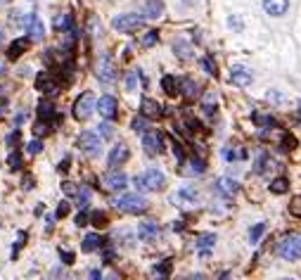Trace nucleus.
<instances>
[{"instance_id":"obj_28","label":"nucleus","mask_w":301,"mask_h":280,"mask_svg":"<svg viewBox=\"0 0 301 280\" xmlns=\"http://www.w3.org/2000/svg\"><path fill=\"white\" fill-rule=\"evenodd\" d=\"M26 45H29V43H26V38H17V40H15V43L10 45V50H7V57H10V59H17V57L21 55L24 50H26Z\"/></svg>"},{"instance_id":"obj_27","label":"nucleus","mask_w":301,"mask_h":280,"mask_svg":"<svg viewBox=\"0 0 301 280\" xmlns=\"http://www.w3.org/2000/svg\"><path fill=\"white\" fill-rule=\"evenodd\" d=\"M161 88H164V93L169 95V97H176L180 91H178V83H176V78L173 76H164L161 78Z\"/></svg>"},{"instance_id":"obj_48","label":"nucleus","mask_w":301,"mask_h":280,"mask_svg":"<svg viewBox=\"0 0 301 280\" xmlns=\"http://www.w3.org/2000/svg\"><path fill=\"white\" fill-rule=\"evenodd\" d=\"M157 40H159V34H157V31H150L147 36L142 38V43H145L147 48H152V45H157Z\"/></svg>"},{"instance_id":"obj_31","label":"nucleus","mask_w":301,"mask_h":280,"mask_svg":"<svg viewBox=\"0 0 301 280\" xmlns=\"http://www.w3.org/2000/svg\"><path fill=\"white\" fill-rule=\"evenodd\" d=\"M263 230H266V224H256L254 228H251V233H249V243L256 244L259 240H261V235H263Z\"/></svg>"},{"instance_id":"obj_50","label":"nucleus","mask_w":301,"mask_h":280,"mask_svg":"<svg viewBox=\"0 0 301 280\" xmlns=\"http://www.w3.org/2000/svg\"><path fill=\"white\" fill-rule=\"evenodd\" d=\"M40 149H43V143H40V140H31V143L26 145V152H29V154H38Z\"/></svg>"},{"instance_id":"obj_10","label":"nucleus","mask_w":301,"mask_h":280,"mask_svg":"<svg viewBox=\"0 0 301 280\" xmlns=\"http://www.w3.org/2000/svg\"><path fill=\"white\" fill-rule=\"evenodd\" d=\"M36 88L45 95L57 93V91H59V81H57V76H53V74H38L36 76Z\"/></svg>"},{"instance_id":"obj_32","label":"nucleus","mask_w":301,"mask_h":280,"mask_svg":"<svg viewBox=\"0 0 301 280\" xmlns=\"http://www.w3.org/2000/svg\"><path fill=\"white\" fill-rule=\"evenodd\" d=\"M55 29H57V31L71 29V15H59V17L55 19Z\"/></svg>"},{"instance_id":"obj_46","label":"nucleus","mask_w":301,"mask_h":280,"mask_svg":"<svg viewBox=\"0 0 301 280\" xmlns=\"http://www.w3.org/2000/svg\"><path fill=\"white\" fill-rule=\"evenodd\" d=\"M266 164H268V154H266V152H261V154L256 157V167H254V171H256V173H261Z\"/></svg>"},{"instance_id":"obj_29","label":"nucleus","mask_w":301,"mask_h":280,"mask_svg":"<svg viewBox=\"0 0 301 280\" xmlns=\"http://www.w3.org/2000/svg\"><path fill=\"white\" fill-rule=\"evenodd\" d=\"M287 190H289V181H287L284 176H278L275 181H270V192H273V195H282Z\"/></svg>"},{"instance_id":"obj_55","label":"nucleus","mask_w":301,"mask_h":280,"mask_svg":"<svg viewBox=\"0 0 301 280\" xmlns=\"http://www.w3.org/2000/svg\"><path fill=\"white\" fill-rule=\"evenodd\" d=\"M228 21H230V29H235V31H240V29H242V19H240V17H230Z\"/></svg>"},{"instance_id":"obj_61","label":"nucleus","mask_w":301,"mask_h":280,"mask_svg":"<svg viewBox=\"0 0 301 280\" xmlns=\"http://www.w3.org/2000/svg\"><path fill=\"white\" fill-rule=\"evenodd\" d=\"M192 280H207V278H204V276H195V278H192Z\"/></svg>"},{"instance_id":"obj_2","label":"nucleus","mask_w":301,"mask_h":280,"mask_svg":"<svg viewBox=\"0 0 301 280\" xmlns=\"http://www.w3.org/2000/svg\"><path fill=\"white\" fill-rule=\"evenodd\" d=\"M278 254L284 261H297L301 257V238L299 235H284L278 244Z\"/></svg>"},{"instance_id":"obj_3","label":"nucleus","mask_w":301,"mask_h":280,"mask_svg":"<svg viewBox=\"0 0 301 280\" xmlns=\"http://www.w3.org/2000/svg\"><path fill=\"white\" fill-rule=\"evenodd\" d=\"M76 145L81 148V152H86L88 157H97L102 152V138H100V133L83 131L76 138Z\"/></svg>"},{"instance_id":"obj_51","label":"nucleus","mask_w":301,"mask_h":280,"mask_svg":"<svg viewBox=\"0 0 301 280\" xmlns=\"http://www.w3.org/2000/svg\"><path fill=\"white\" fill-rule=\"evenodd\" d=\"M26 243V233H19V238H17V243H15V247H12V259H15V257H17L19 254V247H21V244Z\"/></svg>"},{"instance_id":"obj_30","label":"nucleus","mask_w":301,"mask_h":280,"mask_svg":"<svg viewBox=\"0 0 301 280\" xmlns=\"http://www.w3.org/2000/svg\"><path fill=\"white\" fill-rule=\"evenodd\" d=\"M138 76H140V72H135V69H131L126 74V91H135L138 88Z\"/></svg>"},{"instance_id":"obj_38","label":"nucleus","mask_w":301,"mask_h":280,"mask_svg":"<svg viewBox=\"0 0 301 280\" xmlns=\"http://www.w3.org/2000/svg\"><path fill=\"white\" fill-rule=\"evenodd\" d=\"M171 266H173V261H171V259H164V261H161L154 271H157V276H169V273H171Z\"/></svg>"},{"instance_id":"obj_20","label":"nucleus","mask_w":301,"mask_h":280,"mask_svg":"<svg viewBox=\"0 0 301 280\" xmlns=\"http://www.w3.org/2000/svg\"><path fill=\"white\" fill-rule=\"evenodd\" d=\"M178 91L185 95L188 100H195L197 95H199V86H197L195 78H183V81L178 83Z\"/></svg>"},{"instance_id":"obj_47","label":"nucleus","mask_w":301,"mask_h":280,"mask_svg":"<svg viewBox=\"0 0 301 280\" xmlns=\"http://www.w3.org/2000/svg\"><path fill=\"white\" fill-rule=\"evenodd\" d=\"M59 261H64V263H67V266H71V263L76 261V257L71 254L69 249H59Z\"/></svg>"},{"instance_id":"obj_22","label":"nucleus","mask_w":301,"mask_h":280,"mask_svg":"<svg viewBox=\"0 0 301 280\" xmlns=\"http://www.w3.org/2000/svg\"><path fill=\"white\" fill-rule=\"evenodd\" d=\"M142 15L147 19H159L161 15H164V2H161V0H147Z\"/></svg>"},{"instance_id":"obj_21","label":"nucleus","mask_w":301,"mask_h":280,"mask_svg":"<svg viewBox=\"0 0 301 280\" xmlns=\"http://www.w3.org/2000/svg\"><path fill=\"white\" fill-rule=\"evenodd\" d=\"M173 53H176L183 62H188V59L195 57V50H192V45H190L188 40H176V43H173Z\"/></svg>"},{"instance_id":"obj_37","label":"nucleus","mask_w":301,"mask_h":280,"mask_svg":"<svg viewBox=\"0 0 301 280\" xmlns=\"http://www.w3.org/2000/svg\"><path fill=\"white\" fill-rule=\"evenodd\" d=\"M62 192H67L69 197H76V195L81 192V187L76 186V183H69V181H64V183H62Z\"/></svg>"},{"instance_id":"obj_6","label":"nucleus","mask_w":301,"mask_h":280,"mask_svg":"<svg viewBox=\"0 0 301 280\" xmlns=\"http://www.w3.org/2000/svg\"><path fill=\"white\" fill-rule=\"evenodd\" d=\"M145 19H147L145 15L128 12V15H121V17L114 19V29H116V31H121V34H131V31H135V29L140 26Z\"/></svg>"},{"instance_id":"obj_26","label":"nucleus","mask_w":301,"mask_h":280,"mask_svg":"<svg viewBox=\"0 0 301 280\" xmlns=\"http://www.w3.org/2000/svg\"><path fill=\"white\" fill-rule=\"evenodd\" d=\"M223 159L226 162H235V159H247V149L245 148H223Z\"/></svg>"},{"instance_id":"obj_52","label":"nucleus","mask_w":301,"mask_h":280,"mask_svg":"<svg viewBox=\"0 0 301 280\" xmlns=\"http://www.w3.org/2000/svg\"><path fill=\"white\" fill-rule=\"evenodd\" d=\"M100 135H105V138H112V135H114V129H112V126H109V121H105V124H100Z\"/></svg>"},{"instance_id":"obj_60","label":"nucleus","mask_w":301,"mask_h":280,"mask_svg":"<svg viewBox=\"0 0 301 280\" xmlns=\"http://www.w3.org/2000/svg\"><path fill=\"white\" fill-rule=\"evenodd\" d=\"M107 280H119V276H116V273H112V276H109Z\"/></svg>"},{"instance_id":"obj_12","label":"nucleus","mask_w":301,"mask_h":280,"mask_svg":"<svg viewBox=\"0 0 301 280\" xmlns=\"http://www.w3.org/2000/svg\"><path fill=\"white\" fill-rule=\"evenodd\" d=\"M142 186L147 187V190H161V187L166 186V176L161 171H157V168H150L142 176Z\"/></svg>"},{"instance_id":"obj_57","label":"nucleus","mask_w":301,"mask_h":280,"mask_svg":"<svg viewBox=\"0 0 301 280\" xmlns=\"http://www.w3.org/2000/svg\"><path fill=\"white\" fill-rule=\"evenodd\" d=\"M86 224H88V216H86V214L81 211V214L76 216V225H86Z\"/></svg>"},{"instance_id":"obj_13","label":"nucleus","mask_w":301,"mask_h":280,"mask_svg":"<svg viewBox=\"0 0 301 280\" xmlns=\"http://www.w3.org/2000/svg\"><path fill=\"white\" fill-rule=\"evenodd\" d=\"M126 159H128V148H126L124 143H119V145H114V148H112L107 164H109V168H119Z\"/></svg>"},{"instance_id":"obj_56","label":"nucleus","mask_w":301,"mask_h":280,"mask_svg":"<svg viewBox=\"0 0 301 280\" xmlns=\"http://www.w3.org/2000/svg\"><path fill=\"white\" fill-rule=\"evenodd\" d=\"M268 97H273L270 102H275V105H280V102H282V95L275 93V91H270V93H268Z\"/></svg>"},{"instance_id":"obj_7","label":"nucleus","mask_w":301,"mask_h":280,"mask_svg":"<svg viewBox=\"0 0 301 280\" xmlns=\"http://www.w3.org/2000/svg\"><path fill=\"white\" fill-rule=\"evenodd\" d=\"M142 148L150 157H157L164 152V135L161 133H154V131H145L142 135Z\"/></svg>"},{"instance_id":"obj_53","label":"nucleus","mask_w":301,"mask_h":280,"mask_svg":"<svg viewBox=\"0 0 301 280\" xmlns=\"http://www.w3.org/2000/svg\"><path fill=\"white\" fill-rule=\"evenodd\" d=\"M284 140H282V148L284 149H292V148H297V140L292 138V135H282Z\"/></svg>"},{"instance_id":"obj_8","label":"nucleus","mask_w":301,"mask_h":280,"mask_svg":"<svg viewBox=\"0 0 301 280\" xmlns=\"http://www.w3.org/2000/svg\"><path fill=\"white\" fill-rule=\"evenodd\" d=\"M21 24H24V29H26V34H29V38H31V40H43V36H45V29H43V21H40V17H38L36 12L26 15Z\"/></svg>"},{"instance_id":"obj_40","label":"nucleus","mask_w":301,"mask_h":280,"mask_svg":"<svg viewBox=\"0 0 301 280\" xmlns=\"http://www.w3.org/2000/svg\"><path fill=\"white\" fill-rule=\"evenodd\" d=\"M131 129H133V131H147V116H140V119L135 116V119L131 121Z\"/></svg>"},{"instance_id":"obj_1","label":"nucleus","mask_w":301,"mask_h":280,"mask_svg":"<svg viewBox=\"0 0 301 280\" xmlns=\"http://www.w3.org/2000/svg\"><path fill=\"white\" fill-rule=\"evenodd\" d=\"M109 205L116 206L119 211H126V214H138V211H147L150 202L140 195H119V197H112Z\"/></svg>"},{"instance_id":"obj_14","label":"nucleus","mask_w":301,"mask_h":280,"mask_svg":"<svg viewBox=\"0 0 301 280\" xmlns=\"http://www.w3.org/2000/svg\"><path fill=\"white\" fill-rule=\"evenodd\" d=\"M161 105L157 102V100H152V97H142V102H140V114L142 116H147L150 121L152 119H159L161 116Z\"/></svg>"},{"instance_id":"obj_63","label":"nucleus","mask_w":301,"mask_h":280,"mask_svg":"<svg viewBox=\"0 0 301 280\" xmlns=\"http://www.w3.org/2000/svg\"><path fill=\"white\" fill-rule=\"evenodd\" d=\"M0 43H2V26H0Z\"/></svg>"},{"instance_id":"obj_44","label":"nucleus","mask_w":301,"mask_h":280,"mask_svg":"<svg viewBox=\"0 0 301 280\" xmlns=\"http://www.w3.org/2000/svg\"><path fill=\"white\" fill-rule=\"evenodd\" d=\"M173 154H176L178 164H183V162H185V152H183V145H180L178 140H173Z\"/></svg>"},{"instance_id":"obj_24","label":"nucleus","mask_w":301,"mask_h":280,"mask_svg":"<svg viewBox=\"0 0 301 280\" xmlns=\"http://www.w3.org/2000/svg\"><path fill=\"white\" fill-rule=\"evenodd\" d=\"M213 244H216V235H213V233H207V235H199V238H197V249H199L202 257H207V254L211 252Z\"/></svg>"},{"instance_id":"obj_39","label":"nucleus","mask_w":301,"mask_h":280,"mask_svg":"<svg viewBox=\"0 0 301 280\" xmlns=\"http://www.w3.org/2000/svg\"><path fill=\"white\" fill-rule=\"evenodd\" d=\"M202 107H204V112L207 114H213L216 112V97H213V95H207L204 102H202Z\"/></svg>"},{"instance_id":"obj_35","label":"nucleus","mask_w":301,"mask_h":280,"mask_svg":"<svg viewBox=\"0 0 301 280\" xmlns=\"http://www.w3.org/2000/svg\"><path fill=\"white\" fill-rule=\"evenodd\" d=\"M50 133V126H48V121H38V124H34V135L36 138H43V135H48Z\"/></svg>"},{"instance_id":"obj_36","label":"nucleus","mask_w":301,"mask_h":280,"mask_svg":"<svg viewBox=\"0 0 301 280\" xmlns=\"http://www.w3.org/2000/svg\"><path fill=\"white\" fill-rule=\"evenodd\" d=\"M7 167L12 168V171L21 168V154H19V152H12V154L7 157Z\"/></svg>"},{"instance_id":"obj_5","label":"nucleus","mask_w":301,"mask_h":280,"mask_svg":"<svg viewBox=\"0 0 301 280\" xmlns=\"http://www.w3.org/2000/svg\"><path fill=\"white\" fill-rule=\"evenodd\" d=\"M97 107V102H95V95L90 93H83L76 97V102H74V116L78 119V121H86L90 114H93V110Z\"/></svg>"},{"instance_id":"obj_18","label":"nucleus","mask_w":301,"mask_h":280,"mask_svg":"<svg viewBox=\"0 0 301 280\" xmlns=\"http://www.w3.org/2000/svg\"><path fill=\"white\" fill-rule=\"evenodd\" d=\"M157 235H159V225L154 224V221H142V224L138 225V238L145 240V243L157 240Z\"/></svg>"},{"instance_id":"obj_9","label":"nucleus","mask_w":301,"mask_h":280,"mask_svg":"<svg viewBox=\"0 0 301 280\" xmlns=\"http://www.w3.org/2000/svg\"><path fill=\"white\" fill-rule=\"evenodd\" d=\"M97 112H100V116H102V119H107V121H114V119L119 116V102H116L112 95H105V97H100V100H97Z\"/></svg>"},{"instance_id":"obj_54","label":"nucleus","mask_w":301,"mask_h":280,"mask_svg":"<svg viewBox=\"0 0 301 280\" xmlns=\"http://www.w3.org/2000/svg\"><path fill=\"white\" fill-rule=\"evenodd\" d=\"M17 145H19V133L15 131L10 138H7V148H17Z\"/></svg>"},{"instance_id":"obj_45","label":"nucleus","mask_w":301,"mask_h":280,"mask_svg":"<svg viewBox=\"0 0 301 280\" xmlns=\"http://www.w3.org/2000/svg\"><path fill=\"white\" fill-rule=\"evenodd\" d=\"M190 167H192V171H195V173H202V171L207 168V162H202L199 157H192V159H190Z\"/></svg>"},{"instance_id":"obj_59","label":"nucleus","mask_w":301,"mask_h":280,"mask_svg":"<svg viewBox=\"0 0 301 280\" xmlns=\"http://www.w3.org/2000/svg\"><path fill=\"white\" fill-rule=\"evenodd\" d=\"M24 119H26V112H19V114H17V119H15V121H17V124H21Z\"/></svg>"},{"instance_id":"obj_11","label":"nucleus","mask_w":301,"mask_h":280,"mask_svg":"<svg viewBox=\"0 0 301 280\" xmlns=\"http://www.w3.org/2000/svg\"><path fill=\"white\" fill-rule=\"evenodd\" d=\"M216 192L221 195V197H232V195H237L240 192V183L237 181H232L228 176H221L218 181H216Z\"/></svg>"},{"instance_id":"obj_33","label":"nucleus","mask_w":301,"mask_h":280,"mask_svg":"<svg viewBox=\"0 0 301 280\" xmlns=\"http://www.w3.org/2000/svg\"><path fill=\"white\" fill-rule=\"evenodd\" d=\"M254 121H256L259 126H266V129H273V126H275V119L268 116V114H254Z\"/></svg>"},{"instance_id":"obj_49","label":"nucleus","mask_w":301,"mask_h":280,"mask_svg":"<svg viewBox=\"0 0 301 280\" xmlns=\"http://www.w3.org/2000/svg\"><path fill=\"white\" fill-rule=\"evenodd\" d=\"M88 200H90V192L86 190V187H81V192L76 195V202H78V206H86V205H88Z\"/></svg>"},{"instance_id":"obj_25","label":"nucleus","mask_w":301,"mask_h":280,"mask_svg":"<svg viewBox=\"0 0 301 280\" xmlns=\"http://www.w3.org/2000/svg\"><path fill=\"white\" fill-rule=\"evenodd\" d=\"M100 244H102L100 233H88V235L83 238V243H81V249H83V252H93V249H97Z\"/></svg>"},{"instance_id":"obj_58","label":"nucleus","mask_w":301,"mask_h":280,"mask_svg":"<svg viewBox=\"0 0 301 280\" xmlns=\"http://www.w3.org/2000/svg\"><path fill=\"white\" fill-rule=\"evenodd\" d=\"M88 280H102V273H100V271H95V268H90Z\"/></svg>"},{"instance_id":"obj_34","label":"nucleus","mask_w":301,"mask_h":280,"mask_svg":"<svg viewBox=\"0 0 301 280\" xmlns=\"http://www.w3.org/2000/svg\"><path fill=\"white\" fill-rule=\"evenodd\" d=\"M199 67H202L209 76H216V64H213L211 57H202V59H199Z\"/></svg>"},{"instance_id":"obj_19","label":"nucleus","mask_w":301,"mask_h":280,"mask_svg":"<svg viewBox=\"0 0 301 280\" xmlns=\"http://www.w3.org/2000/svg\"><path fill=\"white\" fill-rule=\"evenodd\" d=\"M173 202H176V205H195L197 202V190L195 187H190V186L180 187L178 195L173 197Z\"/></svg>"},{"instance_id":"obj_41","label":"nucleus","mask_w":301,"mask_h":280,"mask_svg":"<svg viewBox=\"0 0 301 280\" xmlns=\"http://www.w3.org/2000/svg\"><path fill=\"white\" fill-rule=\"evenodd\" d=\"M289 214L297 216V219H301V197H294V200L289 202Z\"/></svg>"},{"instance_id":"obj_23","label":"nucleus","mask_w":301,"mask_h":280,"mask_svg":"<svg viewBox=\"0 0 301 280\" xmlns=\"http://www.w3.org/2000/svg\"><path fill=\"white\" fill-rule=\"evenodd\" d=\"M36 114H38V119H43V121H53L55 116V105L50 102V100H43L38 107H36Z\"/></svg>"},{"instance_id":"obj_17","label":"nucleus","mask_w":301,"mask_h":280,"mask_svg":"<svg viewBox=\"0 0 301 280\" xmlns=\"http://www.w3.org/2000/svg\"><path fill=\"white\" fill-rule=\"evenodd\" d=\"M230 83L237 86V88H245L251 83V72L245 69V67H232L230 69Z\"/></svg>"},{"instance_id":"obj_62","label":"nucleus","mask_w":301,"mask_h":280,"mask_svg":"<svg viewBox=\"0 0 301 280\" xmlns=\"http://www.w3.org/2000/svg\"><path fill=\"white\" fill-rule=\"evenodd\" d=\"M154 280H166V276H157V278H154Z\"/></svg>"},{"instance_id":"obj_4","label":"nucleus","mask_w":301,"mask_h":280,"mask_svg":"<svg viewBox=\"0 0 301 280\" xmlns=\"http://www.w3.org/2000/svg\"><path fill=\"white\" fill-rule=\"evenodd\" d=\"M95 72H97V78H100L102 83H107V86L116 81V64H114V59H112L109 53H102V55H100Z\"/></svg>"},{"instance_id":"obj_43","label":"nucleus","mask_w":301,"mask_h":280,"mask_svg":"<svg viewBox=\"0 0 301 280\" xmlns=\"http://www.w3.org/2000/svg\"><path fill=\"white\" fill-rule=\"evenodd\" d=\"M69 209H71L69 202H59V205H57V211H55V216H57V219H64V216L69 214Z\"/></svg>"},{"instance_id":"obj_16","label":"nucleus","mask_w":301,"mask_h":280,"mask_svg":"<svg viewBox=\"0 0 301 280\" xmlns=\"http://www.w3.org/2000/svg\"><path fill=\"white\" fill-rule=\"evenodd\" d=\"M263 10L270 17H282L289 10V0H263Z\"/></svg>"},{"instance_id":"obj_42","label":"nucleus","mask_w":301,"mask_h":280,"mask_svg":"<svg viewBox=\"0 0 301 280\" xmlns=\"http://www.w3.org/2000/svg\"><path fill=\"white\" fill-rule=\"evenodd\" d=\"M90 221H93V225H95V228H100V225H105V224H107V216L102 214V211H93Z\"/></svg>"},{"instance_id":"obj_15","label":"nucleus","mask_w":301,"mask_h":280,"mask_svg":"<svg viewBox=\"0 0 301 280\" xmlns=\"http://www.w3.org/2000/svg\"><path fill=\"white\" fill-rule=\"evenodd\" d=\"M102 186L109 192H119V190H124L128 186V178H126L124 173H107L105 178H102Z\"/></svg>"}]
</instances>
